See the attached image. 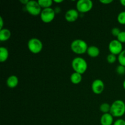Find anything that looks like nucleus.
<instances>
[{
  "instance_id": "8",
  "label": "nucleus",
  "mask_w": 125,
  "mask_h": 125,
  "mask_svg": "<svg viewBox=\"0 0 125 125\" xmlns=\"http://www.w3.org/2000/svg\"><path fill=\"white\" fill-rule=\"evenodd\" d=\"M109 50L111 54L118 56L123 51V44L117 39L112 40L109 44Z\"/></svg>"
},
{
  "instance_id": "16",
  "label": "nucleus",
  "mask_w": 125,
  "mask_h": 125,
  "mask_svg": "<svg viewBox=\"0 0 125 125\" xmlns=\"http://www.w3.org/2000/svg\"><path fill=\"white\" fill-rule=\"evenodd\" d=\"M9 53V51L6 47L1 46L0 47V62H4L8 59Z\"/></svg>"
},
{
  "instance_id": "1",
  "label": "nucleus",
  "mask_w": 125,
  "mask_h": 125,
  "mask_svg": "<svg viewBox=\"0 0 125 125\" xmlns=\"http://www.w3.org/2000/svg\"><path fill=\"white\" fill-rule=\"evenodd\" d=\"M110 114L114 117H121L125 114V103L121 100H115L111 105Z\"/></svg>"
},
{
  "instance_id": "11",
  "label": "nucleus",
  "mask_w": 125,
  "mask_h": 125,
  "mask_svg": "<svg viewBox=\"0 0 125 125\" xmlns=\"http://www.w3.org/2000/svg\"><path fill=\"white\" fill-rule=\"evenodd\" d=\"M114 117L110 113L103 114L100 118L101 125H113Z\"/></svg>"
},
{
  "instance_id": "22",
  "label": "nucleus",
  "mask_w": 125,
  "mask_h": 125,
  "mask_svg": "<svg viewBox=\"0 0 125 125\" xmlns=\"http://www.w3.org/2000/svg\"><path fill=\"white\" fill-rule=\"evenodd\" d=\"M116 72L120 75H123L125 74V67L119 65L116 68Z\"/></svg>"
},
{
  "instance_id": "28",
  "label": "nucleus",
  "mask_w": 125,
  "mask_h": 125,
  "mask_svg": "<svg viewBox=\"0 0 125 125\" xmlns=\"http://www.w3.org/2000/svg\"><path fill=\"white\" fill-rule=\"evenodd\" d=\"M20 1L21 3H22L23 5H25L26 6V5L28 3V2H29V1H28V0H20Z\"/></svg>"
},
{
  "instance_id": "4",
  "label": "nucleus",
  "mask_w": 125,
  "mask_h": 125,
  "mask_svg": "<svg viewBox=\"0 0 125 125\" xmlns=\"http://www.w3.org/2000/svg\"><path fill=\"white\" fill-rule=\"evenodd\" d=\"M43 45L40 39L37 38H32L28 41V48L31 52L33 54H39L42 50Z\"/></svg>"
},
{
  "instance_id": "7",
  "label": "nucleus",
  "mask_w": 125,
  "mask_h": 125,
  "mask_svg": "<svg viewBox=\"0 0 125 125\" xmlns=\"http://www.w3.org/2000/svg\"><path fill=\"white\" fill-rule=\"evenodd\" d=\"M76 10L80 13H87L92 9L94 3L91 0H79L76 2Z\"/></svg>"
},
{
  "instance_id": "13",
  "label": "nucleus",
  "mask_w": 125,
  "mask_h": 125,
  "mask_svg": "<svg viewBox=\"0 0 125 125\" xmlns=\"http://www.w3.org/2000/svg\"><path fill=\"white\" fill-rule=\"evenodd\" d=\"M87 54L89 55L90 57L95 58L98 57L100 54V50L98 47L96 46H89L87 51Z\"/></svg>"
},
{
  "instance_id": "31",
  "label": "nucleus",
  "mask_w": 125,
  "mask_h": 125,
  "mask_svg": "<svg viewBox=\"0 0 125 125\" xmlns=\"http://www.w3.org/2000/svg\"><path fill=\"white\" fill-rule=\"evenodd\" d=\"M123 89L125 90V80L123 81Z\"/></svg>"
},
{
  "instance_id": "2",
  "label": "nucleus",
  "mask_w": 125,
  "mask_h": 125,
  "mask_svg": "<svg viewBox=\"0 0 125 125\" xmlns=\"http://www.w3.org/2000/svg\"><path fill=\"white\" fill-rule=\"evenodd\" d=\"M72 67L74 72L83 74L87 70L88 64L84 58L81 57H76L72 61Z\"/></svg>"
},
{
  "instance_id": "30",
  "label": "nucleus",
  "mask_w": 125,
  "mask_h": 125,
  "mask_svg": "<svg viewBox=\"0 0 125 125\" xmlns=\"http://www.w3.org/2000/svg\"><path fill=\"white\" fill-rule=\"evenodd\" d=\"M120 4L122 6L125 7V0H120Z\"/></svg>"
},
{
  "instance_id": "12",
  "label": "nucleus",
  "mask_w": 125,
  "mask_h": 125,
  "mask_svg": "<svg viewBox=\"0 0 125 125\" xmlns=\"http://www.w3.org/2000/svg\"><path fill=\"white\" fill-rule=\"evenodd\" d=\"M19 80L17 76L11 75L7 79V85L10 89H14L18 85Z\"/></svg>"
},
{
  "instance_id": "20",
  "label": "nucleus",
  "mask_w": 125,
  "mask_h": 125,
  "mask_svg": "<svg viewBox=\"0 0 125 125\" xmlns=\"http://www.w3.org/2000/svg\"><path fill=\"white\" fill-rule=\"evenodd\" d=\"M117 21L121 24H125V11L121 12L117 16Z\"/></svg>"
},
{
  "instance_id": "9",
  "label": "nucleus",
  "mask_w": 125,
  "mask_h": 125,
  "mask_svg": "<svg viewBox=\"0 0 125 125\" xmlns=\"http://www.w3.org/2000/svg\"><path fill=\"white\" fill-rule=\"evenodd\" d=\"M104 83L101 79H97L93 81L91 88L93 92L96 95H100L104 90Z\"/></svg>"
},
{
  "instance_id": "29",
  "label": "nucleus",
  "mask_w": 125,
  "mask_h": 125,
  "mask_svg": "<svg viewBox=\"0 0 125 125\" xmlns=\"http://www.w3.org/2000/svg\"><path fill=\"white\" fill-rule=\"evenodd\" d=\"M54 2H56V3H61V2H63V0H54Z\"/></svg>"
},
{
  "instance_id": "19",
  "label": "nucleus",
  "mask_w": 125,
  "mask_h": 125,
  "mask_svg": "<svg viewBox=\"0 0 125 125\" xmlns=\"http://www.w3.org/2000/svg\"><path fill=\"white\" fill-rule=\"evenodd\" d=\"M117 60L120 65L125 67V50H123V51L118 55Z\"/></svg>"
},
{
  "instance_id": "24",
  "label": "nucleus",
  "mask_w": 125,
  "mask_h": 125,
  "mask_svg": "<svg viewBox=\"0 0 125 125\" xmlns=\"http://www.w3.org/2000/svg\"><path fill=\"white\" fill-rule=\"evenodd\" d=\"M120 32L121 31L118 28H114L112 29V31H111V33H112V35H114V37H118V35H119V34Z\"/></svg>"
},
{
  "instance_id": "5",
  "label": "nucleus",
  "mask_w": 125,
  "mask_h": 125,
  "mask_svg": "<svg viewBox=\"0 0 125 125\" xmlns=\"http://www.w3.org/2000/svg\"><path fill=\"white\" fill-rule=\"evenodd\" d=\"M27 12L32 16H38L41 13L42 9L39 5L38 1H29L25 6Z\"/></svg>"
},
{
  "instance_id": "6",
  "label": "nucleus",
  "mask_w": 125,
  "mask_h": 125,
  "mask_svg": "<svg viewBox=\"0 0 125 125\" xmlns=\"http://www.w3.org/2000/svg\"><path fill=\"white\" fill-rule=\"evenodd\" d=\"M56 16V12L54 9L51 7L43 9L40 15V19L43 23H50L54 20Z\"/></svg>"
},
{
  "instance_id": "25",
  "label": "nucleus",
  "mask_w": 125,
  "mask_h": 125,
  "mask_svg": "<svg viewBox=\"0 0 125 125\" xmlns=\"http://www.w3.org/2000/svg\"><path fill=\"white\" fill-rule=\"evenodd\" d=\"M113 125H125V120L122 118H118L115 121Z\"/></svg>"
},
{
  "instance_id": "14",
  "label": "nucleus",
  "mask_w": 125,
  "mask_h": 125,
  "mask_svg": "<svg viewBox=\"0 0 125 125\" xmlns=\"http://www.w3.org/2000/svg\"><path fill=\"white\" fill-rule=\"evenodd\" d=\"M11 37V32L7 28H3L0 30V41H7Z\"/></svg>"
},
{
  "instance_id": "10",
  "label": "nucleus",
  "mask_w": 125,
  "mask_h": 125,
  "mask_svg": "<svg viewBox=\"0 0 125 125\" xmlns=\"http://www.w3.org/2000/svg\"><path fill=\"white\" fill-rule=\"evenodd\" d=\"M79 12L76 9H71L67 10L65 14V18L66 20L70 23L76 21L79 17Z\"/></svg>"
},
{
  "instance_id": "26",
  "label": "nucleus",
  "mask_w": 125,
  "mask_h": 125,
  "mask_svg": "<svg viewBox=\"0 0 125 125\" xmlns=\"http://www.w3.org/2000/svg\"><path fill=\"white\" fill-rule=\"evenodd\" d=\"M100 2L103 4H109L111 2H113L112 0H100Z\"/></svg>"
},
{
  "instance_id": "23",
  "label": "nucleus",
  "mask_w": 125,
  "mask_h": 125,
  "mask_svg": "<svg viewBox=\"0 0 125 125\" xmlns=\"http://www.w3.org/2000/svg\"><path fill=\"white\" fill-rule=\"evenodd\" d=\"M117 40L122 44L125 43V31H121L119 35L117 37Z\"/></svg>"
},
{
  "instance_id": "3",
  "label": "nucleus",
  "mask_w": 125,
  "mask_h": 125,
  "mask_svg": "<svg viewBox=\"0 0 125 125\" xmlns=\"http://www.w3.org/2000/svg\"><path fill=\"white\" fill-rule=\"evenodd\" d=\"M72 51L78 55H81L87 52L89 48L87 43L82 39H75L70 45Z\"/></svg>"
},
{
  "instance_id": "27",
  "label": "nucleus",
  "mask_w": 125,
  "mask_h": 125,
  "mask_svg": "<svg viewBox=\"0 0 125 125\" xmlns=\"http://www.w3.org/2000/svg\"><path fill=\"white\" fill-rule=\"evenodd\" d=\"M3 25H4V22H3V19H2V17H0V30L3 29Z\"/></svg>"
},
{
  "instance_id": "18",
  "label": "nucleus",
  "mask_w": 125,
  "mask_h": 125,
  "mask_svg": "<svg viewBox=\"0 0 125 125\" xmlns=\"http://www.w3.org/2000/svg\"><path fill=\"white\" fill-rule=\"evenodd\" d=\"M100 111L103 112V114H107L110 113V111H111V105L107 103H104L101 104L100 105Z\"/></svg>"
},
{
  "instance_id": "21",
  "label": "nucleus",
  "mask_w": 125,
  "mask_h": 125,
  "mask_svg": "<svg viewBox=\"0 0 125 125\" xmlns=\"http://www.w3.org/2000/svg\"><path fill=\"white\" fill-rule=\"evenodd\" d=\"M106 59H107V62H108L109 63H110V64H112V63H114L115 62H116V61H117V56L110 53L109 54L107 55Z\"/></svg>"
},
{
  "instance_id": "15",
  "label": "nucleus",
  "mask_w": 125,
  "mask_h": 125,
  "mask_svg": "<svg viewBox=\"0 0 125 125\" xmlns=\"http://www.w3.org/2000/svg\"><path fill=\"white\" fill-rule=\"evenodd\" d=\"M83 74H79V73H76V72H73L70 76V81L73 84H79L83 80Z\"/></svg>"
},
{
  "instance_id": "17",
  "label": "nucleus",
  "mask_w": 125,
  "mask_h": 125,
  "mask_svg": "<svg viewBox=\"0 0 125 125\" xmlns=\"http://www.w3.org/2000/svg\"><path fill=\"white\" fill-rule=\"evenodd\" d=\"M39 5L42 9H47L50 8L53 4V1L52 0H39L38 1Z\"/></svg>"
}]
</instances>
